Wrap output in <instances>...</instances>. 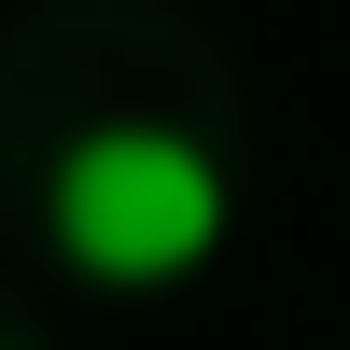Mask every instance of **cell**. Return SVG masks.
Returning a JSON list of instances; mask_svg holds the SVG:
<instances>
[{
	"label": "cell",
	"instance_id": "obj_1",
	"mask_svg": "<svg viewBox=\"0 0 350 350\" xmlns=\"http://www.w3.org/2000/svg\"><path fill=\"white\" fill-rule=\"evenodd\" d=\"M224 224H239L224 154H211L196 126H154V112L84 126L70 154H56V183H42L56 267H84L98 295H183V280H211Z\"/></svg>",
	"mask_w": 350,
	"mask_h": 350
}]
</instances>
